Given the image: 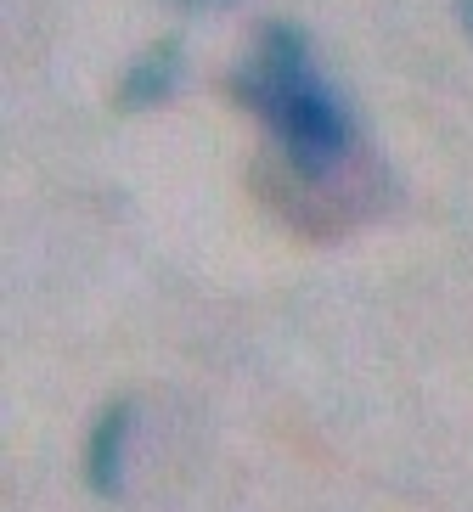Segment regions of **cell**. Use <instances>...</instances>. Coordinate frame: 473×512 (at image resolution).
<instances>
[{
	"label": "cell",
	"instance_id": "obj_1",
	"mask_svg": "<svg viewBox=\"0 0 473 512\" xmlns=\"http://www.w3.org/2000/svg\"><path fill=\"white\" fill-rule=\"evenodd\" d=\"M231 96L243 107H254L282 136L299 175H327V169H338L350 158V113L321 85L305 34L293 23H271L260 34L254 57L231 79Z\"/></svg>",
	"mask_w": 473,
	"mask_h": 512
},
{
	"label": "cell",
	"instance_id": "obj_2",
	"mask_svg": "<svg viewBox=\"0 0 473 512\" xmlns=\"http://www.w3.org/2000/svg\"><path fill=\"white\" fill-rule=\"evenodd\" d=\"M130 422H136V411H130V406H113V411H107V417L91 428V445H85V479H91L96 496H119Z\"/></svg>",
	"mask_w": 473,
	"mask_h": 512
},
{
	"label": "cell",
	"instance_id": "obj_3",
	"mask_svg": "<svg viewBox=\"0 0 473 512\" xmlns=\"http://www.w3.org/2000/svg\"><path fill=\"white\" fill-rule=\"evenodd\" d=\"M181 79V46H153L147 57L124 74V91H119V107H153L175 91Z\"/></svg>",
	"mask_w": 473,
	"mask_h": 512
},
{
	"label": "cell",
	"instance_id": "obj_4",
	"mask_svg": "<svg viewBox=\"0 0 473 512\" xmlns=\"http://www.w3.org/2000/svg\"><path fill=\"white\" fill-rule=\"evenodd\" d=\"M181 6H198L203 12V6H226V0H181Z\"/></svg>",
	"mask_w": 473,
	"mask_h": 512
},
{
	"label": "cell",
	"instance_id": "obj_5",
	"mask_svg": "<svg viewBox=\"0 0 473 512\" xmlns=\"http://www.w3.org/2000/svg\"><path fill=\"white\" fill-rule=\"evenodd\" d=\"M462 23H468V34H473V0H468V6H462Z\"/></svg>",
	"mask_w": 473,
	"mask_h": 512
}]
</instances>
